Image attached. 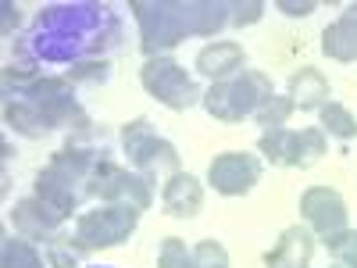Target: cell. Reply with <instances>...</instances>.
I'll use <instances>...</instances> for the list:
<instances>
[{
  "instance_id": "obj_16",
  "label": "cell",
  "mask_w": 357,
  "mask_h": 268,
  "mask_svg": "<svg viewBox=\"0 0 357 268\" xmlns=\"http://www.w3.org/2000/svg\"><path fill=\"white\" fill-rule=\"evenodd\" d=\"M321 54L343 65L357 61V0L347 4V11L336 22L321 29Z\"/></svg>"
},
{
  "instance_id": "obj_1",
  "label": "cell",
  "mask_w": 357,
  "mask_h": 268,
  "mask_svg": "<svg viewBox=\"0 0 357 268\" xmlns=\"http://www.w3.org/2000/svg\"><path fill=\"white\" fill-rule=\"evenodd\" d=\"M122 43V22L107 4H54L43 8L33 29L15 47V65L36 68L43 65H79L89 57H107Z\"/></svg>"
},
{
  "instance_id": "obj_5",
  "label": "cell",
  "mask_w": 357,
  "mask_h": 268,
  "mask_svg": "<svg viewBox=\"0 0 357 268\" xmlns=\"http://www.w3.org/2000/svg\"><path fill=\"white\" fill-rule=\"evenodd\" d=\"M22 97L33 100V104L43 111V118L50 122V129H68V133L93 129L86 107H82L79 97H75V82H68L65 75L40 72L33 82H29V89H25Z\"/></svg>"
},
{
  "instance_id": "obj_3",
  "label": "cell",
  "mask_w": 357,
  "mask_h": 268,
  "mask_svg": "<svg viewBox=\"0 0 357 268\" xmlns=\"http://www.w3.org/2000/svg\"><path fill=\"white\" fill-rule=\"evenodd\" d=\"M122 151L129 154L132 172H139L146 183H168L172 175L183 172V161H178L175 143H168L165 136H158L151 118H132V122L122 126Z\"/></svg>"
},
{
  "instance_id": "obj_33",
  "label": "cell",
  "mask_w": 357,
  "mask_h": 268,
  "mask_svg": "<svg viewBox=\"0 0 357 268\" xmlns=\"http://www.w3.org/2000/svg\"><path fill=\"white\" fill-rule=\"evenodd\" d=\"M264 268H272V265H264Z\"/></svg>"
},
{
  "instance_id": "obj_28",
  "label": "cell",
  "mask_w": 357,
  "mask_h": 268,
  "mask_svg": "<svg viewBox=\"0 0 357 268\" xmlns=\"http://www.w3.org/2000/svg\"><path fill=\"white\" fill-rule=\"evenodd\" d=\"M193 268H229V251L218 240L193 244Z\"/></svg>"
},
{
  "instance_id": "obj_2",
  "label": "cell",
  "mask_w": 357,
  "mask_h": 268,
  "mask_svg": "<svg viewBox=\"0 0 357 268\" xmlns=\"http://www.w3.org/2000/svg\"><path fill=\"white\" fill-rule=\"evenodd\" d=\"M129 11L146 57H168L186 36H215L229 25V0H132Z\"/></svg>"
},
{
  "instance_id": "obj_19",
  "label": "cell",
  "mask_w": 357,
  "mask_h": 268,
  "mask_svg": "<svg viewBox=\"0 0 357 268\" xmlns=\"http://www.w3.org/2000/svg\"><path fill=\"white\" fill-rule=\"evenodd\" d=\"M325 154H329V140L318 126H307V129H293L289 136V158H286V168H311L318 165Z\"/></svg>"
},
{
  "instance_id": "obj_31",
  "label": "cell",
  "mask_w": 357,
  "mask_h": 268,
  "mask_svg": "<svg viewBox=\"0 0 357 268\" xmlns=\"http://www.w3.org/2000/svg\"><path fill=\"white\" fill-rule=\"evenodd\" d=\"M0 11H4V25H0V33H4V36H11L15 29H18V22H22V15H18V4L4 0V8H0Z\"/></svg>"
},
{
  "instance_id": "obj_25",
  "label": "cell",
  "mask_w": 357,
  "mask_h": 268,
  "mask_svg": "<svg viewBox=\"0 0 357 268\" xmlns=\"http://www.w3.org/2000/svg\"><path fill=\"white\" fill-rule=\"evenodd\" d=\"M68 82H89V86H104L107 79H111V61L107 57H89V61H79V65H72V68H65L61 72Z\"/></svg>"
},
{
  "instance_id": "obj_6",
  "label": "cell",
  "mask_w": 357,
  "mask_h": 268,
  "mask_svg": "<svg viewBox=\"0 0 357 268\" xmlns=\"http://www.w3.org/2000/svg\"><path fill=\"white\" fill-rule=\"evenodd\" d=\"M139 82L168 111H190L204 100V89L175 57H146L139 68Z\"/></svg>"
},
{
  "instance_id": "obj_30",
  "label": "cell",
  "mask_w": 357,
  "mask_h": 268,
  "mask_svg": "<svg viewBox=\"0 0 357 268\" xmlns=\"http://www.w3.org/2000/svg\"><path fill=\"white\" fill-rule=\"evenodd\" d=\"M275 8L282 15H289V18H307L311 11H318L314 0H301V4H296V0H275Z\"/></svg>"
},
{
  "instance_id": "obj_12",
  "label": "cell",
  "mask_w": 357,
  "mask_h": 268,
  "mask_svg": "<svg viewBox=\"0 0 357 268\" xmlns=\"http://www.w3.org/2000/svg\"><path fill=\"white\" fill-rule=\"evenodd\" d=\"M33 193H36L40 200H47L54 211H61L68 222L79 218L82 200L89 197L86 183H79V179H72V175H65V172H57L54 165H47V168L36 172V179H33Z\"/></svg>"
},
{
  "instance_id": "obj_26",
  "label": "cell",
  "mask_w": 357,
  "mask_h": 268,
  "mask_svg": "<svg viewBox=\"0 0 357 268\" xmlns=\"http://www.w3.org/2000/svg\"><path fill=\"white\" fill-rule=\"evenodd\" d=\"M158 268H193V247L178 236H165L158 247Z\"/></svg>"
},
{
  "instance_id": "obj_8",
  "label": "cell",
  "mask_w": 357,
  "mask_h": 268,
  "mask_svg": "<svg viewBox=\"0 0 357 268\" xmlns=\"http://www.w3.org/2000/svg\"><path fill=\"white\" fill-rule=\"evenodd\" d=\"M89 197L100 204H126V207H136V211H146L154 204V186L139 172H129L122 165H114L111 158H104L89 175Z\"/></svg>"
},
{
  "instance_id": "obj_11",
  "label": "cell",
  "mask_w": 357,
  "mask_h": 268,
  "mask_svg": "<svg viewBox=\"0 0 357 268\" xmlns=\"http://www.w3.org/2000/svg\"><path fill=\"white\" fill-rule=\"evenodd\" d=\"M11 229H15V236H22V240H29V244H50L57 232L65 229V215L61 211H54V207L47 204V200H40L36 193L33 197H22V200H15V207H11Z\"/></svg>"
},
{
  "instance_id": "obj_27",
  "label": "cell",
  "mask_w": 357,
  "mask_h": 268,
  "mask_svg": "<svg viewBox=\"0 0 357 268\" xmlns=\"http://www.w3.org/2000/svg\"><path fill=\"white\" fill-rule=\"evenodd\" d=\"M321 244L329 247V254L336 258V265L357 268V229H343V232L329 236V240H321Z\"/></svg>"
},
{
  "instance_id": "obj_7",
  "label": "cell",
  "mask_w": 357,
  "mask_h": 268,
  "mask_svg": "<svg viewBox=\"0 0 357 268\" xmlns=\"http://www.w3.org/2000/svg\"><path fill=\"white\" fill-rule=\"evenodd\" d=\"M139 225V211L126 204H100L93 211H79L72 232L75 240L93 254V251H107V247H122Z\"/></svg>"
},
{
  "instance_id": "obj_14",
  "label": "cell",
  "mask_w": 357,
  "mask_h": 268,
  "mask_svg": "<svg viewBox=\"0 0 357 268\" xmlns=\"http://www.w3.org/2000/svg\"><path fill=\"white\" fill-rule=\"evenodd\" d=\"M314 258V232L304 225H289L279 232L275 247L264 254V265L272 268H311Z\"/></svg>"
},
{
  "instance_id": "obj_17",
  "label": "cell",
  "mask_w": 357,
  "mask_h": 268,
  "mask_svg": "<svg viewBox=\"0 0 357 268\" xmlns=\"http://www.w3.org/2000/svg\"><path fill=\"white\" fill-rule=\"evenodd\" d=\"M286 97L293 100L296 111H321V104H329L333 89H329V79H325L318 68L304 65L301 72H293V75H289Z\"/></svg>"
},
{
  "instance_id": "obj_32",
  "label": "cell",
  "mask_w": 357,
  "mask_h": 268,
  "mask_svg": "<svg viewBox=\"0 0 357 268\" xmlns=\"http://www.w3.org/2000/svg\"><path fill=\"white\" fill-rule=\"evenodd\" d=\"M329 268H343V265H329Z\"/></svg>"
},
{
  "instance_id": "obj_10",
  "label": "cell",
  "mask_w": 357,
  "mask_h": 268,
  "mask_svg": "<svg viewBox=\"0 0 357 268\" xmlns=\"http://www.w3.org/2000/svg\"><path fill=\"white\" fill-rule=\"evenodd\" d=\"M301 218L307 222V229L318 236V240H329V236L350 229V211L347 200L333 190V186H307L301 193Z\"/></svg>"
},
{
  "instance_id": "obj_15",
  "label": "cell",
  "mask_w": 357,
  "mask_h": 268,
  "mask_svg": "<svg viewBox=\"0 0 357 268\" xmlns=\"http://www.w3.org/2000/svg\"><path fill=\"white\" fill-rule=\"evenodd\" d=\"M161 207H165V215H172V218H193L200 207H204V186H200V179L190 175V172L172 175L168 183L161 186Z\"/></svg>"
},
{
  "instance_id": "obj_29",
  "label": "cell",
  "mask_w": 357,
  "mask_h": 268,
  "mask_svg": "<svg viewBox=\"0 0 357 268\" xmlns=\"http://www.w3.org/2000/svg\"><path fill=\"white\" fill-rule=\"evenodd\" d=\"M261 15H264L261 0H229V25H236V29H247V25L261 22Z\"/></svg>"
},
{
  "instance_id": "obj_22",
  "label": "cell",
  "mask_w": 357,
  "mask_h": 268,
  "mask_svg": "<svg viewBox=\"0 0 357 268\" xmlns=\"http://www.w3.org/2000/svg\"><path fill=\"white\" fill-rule=\"evenodd\" d=\"M47 258L40 254L36 244L22 240V236H8L0 247V268H43Z\"/></svg>"
},
{
  "instance_id": "obj_23",
  "label": "cell",
  "mask_w": 357,
  "mask_h": 268,
  "mask_svg": "<svg viewBox=\"0 0 357 268\" xmlns=\"http://www.w3.org/2000/svg\"><path fill=\"white\" fill-rule=\"evenodd\" d=\"M289 136L293 129L289 126H279V129H264L261 140H257V154L264 161H272L279 168H286V158H289Z\"/></svg>"
},
{
  "instance_id": "obj_9",
  "label": "cell",
  "mask_w": 357,
  "mask_h": 268,
  "mask_svg": "<svg viewBox=\"0 0 357 268\" xmlns=\"http://www.w3.org/2000/svg\"><path fill=\"white\" fill-rule=\"evenodd\" d=\"M261 158L247 151H222L207 165V186L222 197H247L261 183Z\"/></svg>"
},
{
  "instance_id": "obj_13",
  "label": "cell",
  "mask_w": 357,
  "mask_h": 268,
  "mask_svg": "<svg viewBox=\"0 0 357 268\" xmlns=\"http://www.w3.org/2000/svg\"><path fill=\"white\" fill-rule=\"evenodd\" d=\"M193 68L197 75H204L207 82H229L236 79L240 72H247V54L240 43H232V40H211L207 47L197 50L193 57Z\"/></svg>"
},
{
  "instance_id": "obj_20",
  "label": "cell",
  "mask_w": 357,
  "mask_h": 268,
  "mask_svg": "<svg viewBox=\"0 0 357 268\" xmlns=\"http://www.w3.org/2000/svg\"><path fill=\"white\" fill-rule=\"evenodd\" d=\"M43 258H47V268H82V261L89 258V251L75 240V232H65L61 229L43 247Z\"/></svg>"
},
{
  "instance_id": "obj_24",
  "label": "cell",
  "mask_w": 357,
  "mask_h": 268,
  "mask_svg": "<svg viewBox=\"0 0 357 268\" xmlns=\"http://www.w3.org/2000/svg\"><path fill=\"white\" fill-rule=\"evenodd\" d=\"M293 100L286 97V94H272L257 111H254V122L257 126H264V129H279V126H286L289 118H293Z\"/></svg>"
},
{
  "instance_id": "obj_21",
  "label": "cell",
  "mask_w": 357,
  "mask_h": 268,
  "mask_svg": "<svg viewBox=\"0 0 357 268\" xmlns=\"http://www.w3.org/2000/svg\"><path fill=\"white\" fill-rule=\"evenodd\" d=\"M318 118H321V126H318V129H321L325 136H333V140H354V136H357V118H354L350 107L340 104V100L321 104Z\"/></svg>"
},
{
  "instance_id": "obj_34",
  "label": "cell",
  "mask_w": 357,
  "mask_h": 268,
  "mask_svg": "<svg viewBox=\"0 0 357 268\" xmlns=\"http://www.w3.org/2000/svg\"><path fill=\"white\" fill-rule=\"evenodd\" d=\"M100 268H104V265H100Z\"/></svg>"
},
{
  "instance_id": "obj_18",
  "label": "cell",
  "mask_w": 357,
  "mask_h": 268,
  "mask_svg": "<svg viewBox=\"0 0 357 268\" xmlns=\"http://www.w3.org/2000/svg\"><path fill=\"white\" fill-rule=\"evenodd\" d=\"M4 122H8V129H15L25 140H43L47 133H54L50 122L43 118V111L25 97H8L4 100Z\"/></svg>"
},
{
  "instance_id": "obj_4",
  "label": "cell",
  "mask_w": 357,
  "mask_h": 268,
  "mask_svg": "<svg viewBox=\"0 0 357 268\" xmlns=\"http://www.w3.org/2000/svg\"><path fill=\"white\" fill-rule=\"evenodd\" d=\"M272 94H275L272 79H268L264 72H257V68H247V72H240V75L229 79V82L207 86L200 107L211 114L215 122L232 126V122H243V118H254V111Z\"/></svg>"
}]
</instances>
